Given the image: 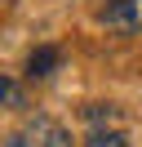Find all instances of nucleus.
Returning a JSON list of instances; mask_svg holds the SVG:
<instances>
[{
  "instance_id": "7ed1b4c3",
  "label": "nucleus",
  "mask_w": 142,
  "mask_h": 147,
  "mask_svg": "<svg viewBox=\"0 0 142 147\" xmlns=\"http://www.w3.org/2000/svg\"><path fill=\"white\" fill-rule=\"evenodd\" d=\"M53 67H58V49H53V45L36 49V54L27 58V76H31V80H44V76L53 71Z\"/></svg>"
},
{
  "instance_id": "20e7f679",
  "label": "nucleus",
  "mask_w": 142,
  "mask_h": 147,
  "mask_svg": "<svg viewBox=\"0 0 142 147\" xmlns=\"http://www.w3.org/2000/svg\"><path fill=\"white\" fill-rule=\"evenodd\" d=\"M84 147H129V138H124L120 129H93Z\"/></svg>"
},
{
  "instance_id": "f257e3e1",
  "label": "nucleus",
  "mask_w": 142,
  "mask_h": 147,
  "mask_svg": "<svg viewBox=\"0 0 142 147\" xmlns=\"http://www.w3.org/2000/svg\"><path fill=\"white\" fill-rule=\"evenodd\" d=\"M5 147H71V134L58 125V120H49V116H31L22 129L9 134Z\"/></svg>"
},
{
  "instance_id": "f03ea898",
  "label": "nucleus",
  "mask_w": 142,
  "mask_h": 147,
  "mask_svg": "<svg viewBox=\"0 0 142 147\" xmlns=\"http://www.w3.org/2000/svg\"><path fill=\"white\" fill-rule=\"evenodd\" d=\"M102 22H107L111 31H124V36L142 31V0H107Z\"/></svg>"
}]
</instances>
